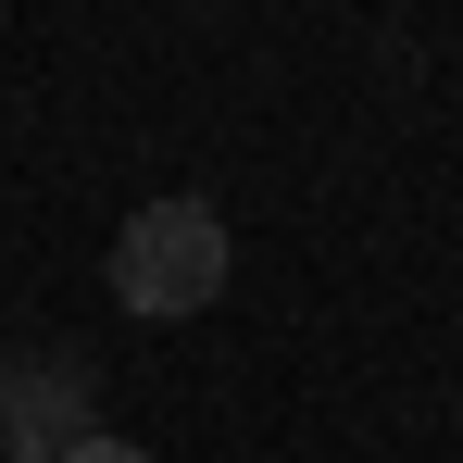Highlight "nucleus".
I'll return each instance as SVG.
<instances>
[{"instance_id":"1","label":"nucleus","mask_w":463,"mask_h":463,"mask_svg":"<svg viewBox=\"0 0 463 463\" xmlns=\"http://www.w3.org/2000/svg\"><path fill=\"white\" fill-rule=\"evenodd\" d=\"M226 213L213 201H138L126 213V238H113V301L151 313V326H175V313H213L226 301Z\"/></svg>"},{"instance_id":"2","label":"nucleus","mask_w":463,"mask_h":463,"mask_svg":"<svg viewBox=\"0 0 463 463\" xmlns=\"http://www.w3.org/2000/svg\"><path fill=\"white\" fill-rule=\"evenodd\" d=\"M88 388H100L88 351H13V364H0V463H63L88 426H100Z\"/></svg>"},{"instance_id":"3","label":"nucleus","mask_w":463,"mask_h":463,"mask_svg":"<svg viewBox=\"0 0 463 463\" xmlns=\"http://www.w3.org/2000/svg\"><path fill=\"white\" fill-rule=\"evenodd\" d=\"M63 463H151V451H138V439H113V426H88V439H76Z\"/></svg>"}]
</instances>
